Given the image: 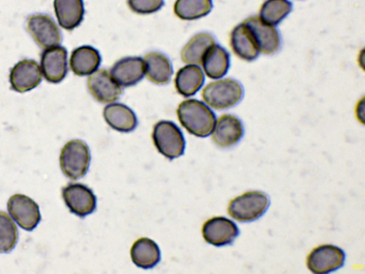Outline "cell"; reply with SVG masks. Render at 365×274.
Listing matches in <instances>:
<instances>
[{
  "label": "cell",
  "mask_w": 365,
  "mask_h": 274,
  "mask_svg": "<svg viewBox=\"0 0 365 274\" xmlns=\"http://www.w3.org/2000/svg\"><path fill=\"white\" fill-rule=\"evenodd\" d=\"M180 124L191 134L201 138L212 133L216 117L204 103L191 98L182 101L177 109Z\"/></svg>",
  "instance_id": "1"
},
{
  "label": "cell",
  "mask_w": 365,
  "mask_h": 274,
  "mask_svg": "<svg viewBox=\"0 0 365 274\" xmlns=\"http://www.w3.org/2000/svg\"><path fill=\"white\" fill-rule=\"evenodd\" d=\"M203 101L210 107L224 110L235 106L242 99L244 88L232 78L220 79L210 83L202 91Z\"/></svg>",
  "instance_id": "2"
},
{
  "label": "cell",
  "mask_w": 365,
  "mask_h": 274,
  "mask_svg": "<svg viewBox=\"0 0 365 274\" xmlns=\"http://www.w3.org/2000/svg\"><path fill=\"white\" fill-rule=\"evenodd\" d=\"M270 205L269 196L259 191L246 192L232 199L227 208L229 215L242 223L255 221L262 217Z\"/></svg>",
  "instance_id": "3"
},
{
  "label": "cell",
  "mask_w": 365,
  "mask_h": 274,
  "mask_svg": "<svg viewBox=\"0 0 365 274\" xmlns=\"http://www.w3.org/2000/svg\"><path fill=\"white\" fill-rule=\"evenodd\" d=\"M59 162L62 172L68 178L76 180L84 176L91 162L88 145L80 139L69 141L61 151Z\"/></svg>",
  "instance_id": "4"
},
{
  "label": "cell",
  "mask_w": 365,
  "mask_h": 274,
  "mask_svg": "<svg viewBox=\"0 0 365 274\" xmlns=\"http://www.w3.org/2000/svg\"><path fill=\"white\" fill-rule=\"evenodd\" d=\"M153 143L158 151L170 160L183 154L185 141L180 129L173 122L160 121L153 127Z\"/></svg>",
  "instance_id": "5"
},
{
  "label": "cell",
  "mask_w": 365,
  "mask_h": 274,
  "mask_svg": "<svg viewBox=\"0 0 365 274\" xmlns=\"http://www.w3.org/2000/svg\"><path fill=\"white\" fill-rule=\"evenodd\" d=\"M247 26L259 54L272 55L281 46L282 40L275 26L263 21L259 16H250L242 21Z\"/></svg>",
  "instance_id": "6"
},
{
  "label": "cell",
  "mask_w": 365,
  "mask_h": 274,
  "mask_svg": "<svg viewBox=\"0 0 365 274\" xmlns=\"http://www.w3.org/2000/svg\"><path fill=\"white\" fill-rule=\"evenodd\" d=\"M344 251L331 244L314 248L307 258L308 269L315 274H327L339 270L344 265Z\"/></svg>",
  "instance_id": "7"
},
{
  "label": "cell",
  "mask_w": 365,
  "mask_h": 274,
  "mask_svg": "<svg viewBox=\"0 0 365 274\" xmlns=\"http://www.w3.org/2000/svg\"><path fill=\"white\" fill-rule=\"evenodd\" d=\"M26 27L36 44L43 49L58 46L61 34L55 21L48 15L36 14L30 16Z\"/></svg>",
  "instance_id": "8"
},
{
  "label": "cell",
  "mask_w": 365,
  "mask_h": 274,
  "mask_svg": "<svg viewBox=\"0 0 365 274\" xmlns=\"http://www.w3.org/2000/svg\"><path fill=\"white\" fill-rule=\"evenodd\" d=\"M62 198L70 211L83 218L96 208V197L91 189L81 183H69L62 188Z\"/></svg>",
  "instance_id": "9"
},
{
  "label": "cell",
  "mask_w": 365,
  "mask_h": 274,
  "mask_svg": "<svg viewBox=\"0 0 365 274\" xmlns=\"http://www.w3.org/2000/svg\"><path fill=\"white\" fill-rule=\"evenodd\" d=\"M7 209L17 224L26 230H32L41 220L38 206L25 195L11 196L7 202Z\"/></svg>",
  "instance_id": "10"
},
{
  "label": "cell",
  "mask_w": 365,
  "mask_h": 274,
  "mask_svg": "<svg viewBox=\"0 0 365 274\" xmlns=\"http://www.w3.org/2000/svg\"><path fill=\"white\" fill-rule=\"evenodd\" d=\"M205 240L217 247L231 245L240 234L236 223L225 217H213L202 225Z\"/></svg>",
  "instance_id": "11"
},
{
  "label": "cell",
  "mask_w": 365,
  "mask_h": 274,
  "mask_svg": "<svg viewBox=\"0 0 365 274\" xmlns=\"http://www.w3.org/2000/svg\"><path fill=\"white\" fill-rule=\"evenodd\" d=\"M87 86L93 97L103 103L118 100L122 93L121 86L106 69L93 72L88 78Z\"/></svg>",
  "instance_id": "12"
},
{
  "label": "cell",
  "mask_w": 365,
  "mask_h": 274,
  "mask_svg": "<svg viewBox=\"0 0 365 274\" xmlns=\"http://www.w3.org/2000/svg\"><path fill=\"white\" fill-rule=\"evenodd\" d=\"M244 132L243 123L239 118L225 114L215 121L212 139L220 148H230L241 141Z\"/></svg>",
  "instance_id": "13"
},
{
  "label": "cell",
  "mask_w": 365,
  "mask_h": 274,
  "mask_svg": "<svg viewBox=\"0 0 365 274\" xmlns=\"http://www.w3.org/2000/svg\"><path fill=\"white\" fill-rule=\"evenodd\" d=\"M42 73L38 64L33 59H24L11 70L9 81L11 88L23 93L36 87L41 81Z\"/></svg>",
  "instance_id": "14"
},
{
  "label": "cell",
  "mask_w": 365,
  "mask_h": 274,
  "mask_svg": "<svg viewBox=\"0 0 365 274\" xmlns=\"http://www.w3.org/2000/svg\"><path fill=\"white\" fill-rule=\"evenodd\" d=\"M41 66L46 80L59 83L67 73L66 49L58 46L45 49L41 54Z\"/></svg>",
  "instance_id": "15"
},
{
  "label": "cell",
  "mask_w": 365,
  "mask_h": 274,
  "mask_svg": "<svg viewBox=\"0 0 365 274\" xmlns=\"http://www.w3.org/2000/svg\"><path fill=\"white\" fill-rule=\"evenodd\" d=\"M110 73L121 87L136 84L145 75V64L140 57H125L116 61Z\"/></svg>",
  "instance_id": "16"
},
{
  "label": "cell",
  "mask_w": 365,
  "mask_h": 274,
  "mask_svg": "<svg viewBox=\"0 0 365 274\" xmlns=\"http://www.w3.org/2000/svg\"><path fill=\"white\" fill-rule=\"evenodd\" d=\"M145 75L151 82L163 85L168 83L173 75V67L169 59L158 51L149 52L143 58Z\"/></svg>",
  "instance_id": "17"
},
{
  "label": "cell",
  "mask_w": 365,
  "mask_h": 274,
  "mask_svg": "<svg viewBox=\"0 0 365 274\" xmlns=\"http://www.w3.org/2000/svg\"><path fill=\"white\" fill-rule=\"evenodd\" d=\"M106 122L120 132H130L138 124L135 113L126 105L113 103L107 105L103 112Z\"/></svg>",
  "instance_id": "18"
},
{
  "label": "cell",
  "mask_w": 365,
  "mask_h": 274,
  "mask_svg": "<svg viewBox=\"0 0 365 274\" xmlns=\"http://www.w3.org/2000/svg\"><path fill=\"white\" fill-rule=\"evenodd\" d=\"M230 44L234 54L240 59L252 61L255 60L259 52L243 22L237 25L230 34Z\"/></svg>",
  "instance_id": "19"
},
{
  "label": "cell",
  "mask_w": 365,
  "mask_h": 274,
  "mask_svg": "<svg viewBox=\"0 0 365 274\" xmlns=\"http://www.w3.org/2000/svg\"><path fill=\"white\" fill-rule=\"evenodd\" d=\"M101 59L98 50L91 46H82L73 51L70 68L77 76L91 74L98 68Z\"/></svg>",
  "instance_id": "20"
},
{
  "label": "cell",
  "mask_w": 365,
  "mask_h": 274,
  "mask_svg": "<svg viewBox=\"0 0 365 274\" xmlns=\"http://www.w3.org/2000/svg\"><path fill=\"white\" fill-rule=\"evenodd\" d=\"M53 6L58 22L63 29L72 30L83 19V0H54Z\"/></svg>",
  "instance_id": "21"
},
{
  "label": "cell",
  "mask_w": 365,
  "mask_h": 274,
  "mask_svg": "<svg viewBox=\"0 0 365 274\" xmlns=\"http://www.w3.org/2000/svg\"><path fill=\"white\" fill-rule=\"evenodd\" d=\"M230 64L229 53L217 44L208 49L201 64L205 74L212 79H217L225 76L230 68Z\"/></svg>",
  "instance_id": "22"
},
{
  "label": "cell",
  "mask_w": 365,
  "mask_h": 274,
  "mask_svg": "<svg viewBox=\"0 0 365 274\" xmlns=\"http://www.w3.org/2000/svg\"><path fill=\"white\" fill-rule=\"evenodd\" d=\"M215 44H216L215 39L211 34L207 32L197 34L182 49L181 60L187 64L201 65L205 53Z\"/></svg>",
  "instance_id": "23"
},
{
  "label": "cell",
  "mask_w": 365,
  "mask_h": 274,
  "mask_svg": "<svg viewBox=\"0 0 365 274\" xmlns=\"http://www.w3.org/2000/svg\"><path fill=\"white\" fill-rule=\"evenodd\" d=\"M204 74L196 65L188 64L180 68L175 78L178 93L185 97L193 96L204 83Z\"/></svg>",
  "instance_id": "24"
},
{
  "label": "cell",
  "mask_w": 365,
  "mask_h": 274,
  "mask_svg": "<svg viewBox=\"0 0 365 274\" xmlns=\"http://www.w3.org/2000/svg\"><path fill=\"white\" fill-rule=\"evenodd\" d=\"M132 261L138 267L148 269L156 265L160 260V251L158 245L148 238H140L130 249Z\"/></svg>",
  "instance_id": "25"
},
{
  "label": "cell",
  "mask_w": 365,
  "mask_h": 274,
  "mask_svg": "<svg viewBox=\"0 0 365 274\" xmlns=\"http://www.w3.org/2000/svg\"><path fill=\"white\" fill-rule=\"evenodd\" d=\"M212 6V0H176L173 10L182 20H194L207 16Z\"/></svg>",
  "instance_id": "26"
},
{
  "label": "cell",
  "mask_w": 365,
  "mask_h": 274,
  "mask_svg": "<svg viewBox=\"0 0 365 274\" xmlns=\"http://www.w3.org/2000/svg\"><path fill=\"white\" fill-rule=\"evenodd\" d=\"M292 7L289 0H266L261 6L259 18L267 24L276 26L289 15Z\"/></svg>",
  "instance_id": "27"
},
{
  "label": "cell",
  "mask_w": 365,
  "mask_h": 274,
  "mask_svg": "<svg viewBox=\"0 0 365 274\" xmlns=\"http://www.w3.org/2000/svg\"><path fill=\"white\" fill-rule=\"evenodd\" d=\"M18 240V230L9 215L0 211V253H9Z\"/></svg>",
  "instance_id": "28"
},
{
  "label": "cell",
  "mask_w": 365,
  "mask_h": 274,
  "mask_svg": "<svg viewBox=\"0 0 365 274\" xmlns=\"http://www.w3.org/2000/svg\"><path fill=\"white\" fill-rule=\"evenodd\" d=\"M164 4V0H128L129 8L135 13L148 14L154 13Z\"/></svg>",
  "instance_id": "29"
}]
</instances>
